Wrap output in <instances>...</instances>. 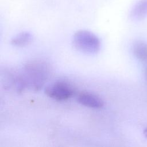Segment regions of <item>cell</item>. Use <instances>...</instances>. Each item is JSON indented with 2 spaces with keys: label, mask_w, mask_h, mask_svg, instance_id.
Returning <instances> with one entry per match:
<instances>
[{
  "label": "cell",
  "mask_w": 147,
  "mask_h": 147,
  "mask_svg": "<svg viewBox=\"0 0 147 147\" xmlns=\"http://www.w3.org/2000/svg\"><path fill=\"white\" fill-rule=\"evenodd\" d=\"M133 53L141 61L147 60V44L142 41H137L133 45Z\"/></svg>",
  "instance_id": "cell-7"
},
{
  "label": "cell",
  "mask_w": 147,
  "mask_h": 147,
  "mask_svg": "<svg viewBox=\"0 0 147 147\" xmlns=\"http://www.w3.org/2000/svg\"><path fill=\"white\" fill-rule=\"evenodd\" d=\"M77 101L83 106L93 109H100L104 105L103 100L99 96L88 92L80 93L77 96Z\"/></svg>",
  "instance_id": "cell-4"
},
{
  "label": "cell",
  "mask_w": 147,
  "mask_h": 147,
  "mask_svg": "<svg viewBox=\"0 0 147 147\" xmlns=\"http://www.w3.org/2000/svg\"><path fill=\"white\" fill-rule=\"evenodd\" d=\"M21 72L25 88L37 91L42 87L48 79L51 69L45 61L34 59L27 61Z\"/></svg>",
  "instance_id": "cell-1"
},
{
  "label": "cell",
  "mask_w": 147,
  "mask_h": 147,
  "mask_svg": "<svg viewBox=\"0 0 147 147\" xmlns=\"http://www.w3.org/2000/svg\"><path fill=\"white\" fill-rule=\"evenodd\" d=\"M145 79H146V81H147V67H146V68H145Z\"/></svg>",
  "instance_id": "cell-9"
},
{
  "label": "cell",
  "mask_w": 147,
  "mask_h": 147,
  "mask_svg": "<svg viewBox=\"0 0 147 147\" xmlns=\"http://www.w3.org/2000/svg\"><path fill=\"white\" fill-rule=\"evenodd\" d=\"M74 87L69 83L57 81L48 86L45 88V94L49 98L58 101L65 100L75 94Z\"/></svg>",
  "instance_id": "cell-3"
},
{
  "label": "cell",
  "mask_w": 147,
  "mask_h": 147,
  "mask_svg": "<svg viewBox=\"0 0 147 147\" xmlns=\"http://www.w3.org/2000/svg\"><path fill=\"white\" fill-rule=\"evenodd\" d=\"M147 16V0H140L130 12V17L137 20H142Z\"/></svg>",
  "instance_id": "cell-5"
},
{
  "label": "cell",
  "mask_w": 147,
  "mask_h": 147,
  "mask_svg": "<svg viewBox=\"0 0 147 147\" xmlns=\"http://www.w3.org/2000/svg\"><path fill=\"white\" fill-rule=\"evenodd\" d=\"M33 39L32 35L28 32H22L11 40V44L15 47H23L29 44Z\"/></svg>",
  "instance_id": "cell-6"
},
{
  "label": "cell",
  "mask_w": 147,
  "mask_h": 147,
  "mask_svg": "<svg viewBox=\"0 0 147 147\" xmlns=\"http://www.w3.org/2000/svg\"><path fill=\"white\" fill-rule=\"evenodd\" d=\"M72 44L79 51L86 54H95L99 52L100 42L99 38L88 30H79L75 33Z\"/></svg>",
  "instance_id": "cell-2"
},
{
  "label": "cell",
  "mask_w": 147,
  "mask_h": 147,
  "mask_svg": "<svg viewBox=\"0 0 147 147\" xmlns=\"http://www.w3.org/2000/svg\"><path fill=\"white\" fill-rule=\"evenodd\" d=\"M144 134L145 135V136L146 137H147V127L144 129Z\"/></svg>",
  "instance_id": "cell-8"
}]
</instances>
